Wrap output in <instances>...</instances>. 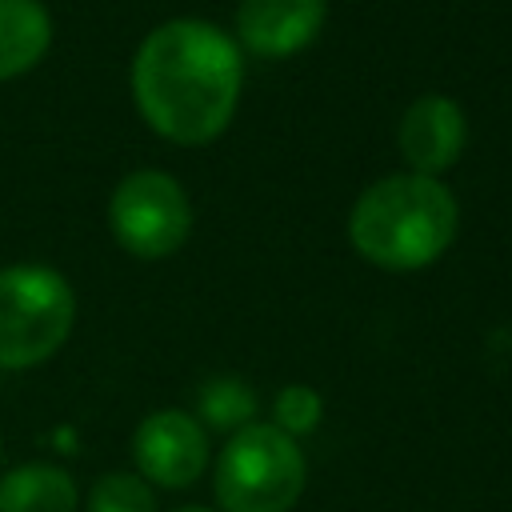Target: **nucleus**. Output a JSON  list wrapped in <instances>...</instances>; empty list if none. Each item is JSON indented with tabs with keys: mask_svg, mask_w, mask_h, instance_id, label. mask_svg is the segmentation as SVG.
<instances>
[{
	"mask_svg": "<svg viewBox=\"0 0 512 512\" xmlns=\"http://www.w3.org/2000/svg\"><path fill=\"white\" fill-rule=\"evenodd\" d=\"M328 16V0H240L236 36L248 52L264 60H284L304 52Z\"/></svg>",
	"mask_w": 512,
	"mask_h": 512,
	"instance_id": "8",
	"label": "nucleus"
},
{
	"mask_svg": "<svg viewBox=\"0 0 512 512\" xmlns=\"http://www.w3.org/2000/svg\"><path fill=\"white\" fill-rule=\"evenodd\" d=\"M80 492L56 464L28 460L0 476V512H76Z\"/></svg>",
	"mask_w": 512,
	"mask_h": 512,
	"instance_id": "9",
	"label": "nucleus"
},
{
	"mask_svg": "<svg viewBox=\"0 0 512 512\" xmlns=\"http://www.w3.org/2000/svg\"><path fill=\"white\" fill-rule=\"evenodd\" d=\"M272 416H276V428L280 432L308 436V432H316V424L324 416V400L308 384H284L276 392V400H272Z\"/></svg>",
	"mask_w": 512,
	"mask_h": 512,
	"instance_id": "13",
	"label": "nucleus"
},
{
	"mask_svg": "<svg viewBox=\"0 0 512 512\" xmlns=\"http://www.w3.org/2000/svg\"><path fill=\"white\" fill-rule=\"evenodd\" d=\"M308 468L296 436L276 424H244L216 456L212 488L224 512H288L304 492Z\"/></svg>",
	"mask_w": 512,
	"mask_h": 512,
	"instance_id": "3",
	"label": "nucleus"
},
{
	"mask_svg": "<svg viewBox=\"0 0 512 512\" xmlns=\"http://www.w3.org/2000/svg\"><path fill=\"white\" fill-rule=\"evenodd\" d=\"M76 324V292L48 264L0 268V368L48 360Z\"/></svg>",
	"mask_w": 512,
	"mask_h": 512,
	"instance_id": "4",
	"label": "nucleus"
},
{
	"mask_svg": "<svg viewBox=\"0 0 512 512\" xmlns=\"http://www.w3.org/2000/svg\"><path fill=\"white\" fill-rule=\"evenodd\" d=\"M200 412L208 416V424L216 428H244L252 424L248 416L256 412V396L248 384H236V380H216L204 388L200 396Z\"/></svg>",
	"mask_w": 512,
	"mask_h": 512,
	"instance_id": "12",
	"label": "nucleus"
},
{
	"mask_svg": "<svg viewBox=\"0 0 512 512\" xmlns=\"http://www.w3.org/2000/svg\"><path fill=\"white\" fill-rule=\"evenodd\" d=\"M132 460L144 480L160 488H188L208 468V432L180 408H160L136 424Z\"/></svg>",
	"mask_w": 512,
	"mask_h": 512,
	"instance_id": "6",
	"label": "nucleus"
},
{
	"mask_svg": "<svg viewBox=\"0 0 512 512\" xmlns=\"http://www.w3.org/2000/svg\"><path fill=\"white\" fill-rule=\"evenodd\" d=\"M460 208L444 180L420 172L380 176L360 192L348 216L352 248L384 272H416L448 252Z\"/></svg>",
	"mask_w": 512,
	"mask_h": 512,
	"instance_id": "2",
	"label": "nucleus"
},
{
	"mask_svg": "<svg viewBox=\"0 0 512 512\" xmlns=\"http://www.w3.org/2000/svg\"><path fill=\"white\" fill-rule=\"evenodd\" d=\"M240 48L216 24L168 20L152 28L132 60L140 116L176 144L216 140L240 104Z\"/></svg>",
	"mask_w": 512,
	"mask_h": 512,
	"instance_id": "1",
	"label": "nucleus"
},
{
	"mask_svg": "<svg viewBox=\"0 0 512 512\" xmlns=\"http://www.w3.org/2000/svg\"><path fill=\"white\" fill-rule=\"evenodd\" d=\"M468 144V120L464 108L452 96H420L404 108L396 124V148L408 164V172L420 176H440L460 160Z\"/></svg>",
	"mask_w": 512,
	"mask_h": 512,
	"instance_id": "7",
	"label": "nucleus"
},
{
	"mask_svg": "<svg viewBox=\"0 0 512 512\" xmlns=\"http://www.w3.org/2000/svg\"><path fill=\"white\" fill-rule=\"evenodd\" d=\"M52 20L40 0H0V80H12L44 60Z\"/></svg>",
	"mask_w": 512,
	"mask_h": 512,
	"instance_id": "10",
	"label": "nucleus"
},
{
	"mask_svg": "<svg viewBox=\"0 0 512 512\" xmlns=\"http://www.w3.org/2000/svg\"><path fill=\"white\" fill-rule=\"evenodd\" d=\"M108 224L124 252L140 260L172 256L192 232V204L164 168H136L120 176L108 200Z\"/></svg>",
	"mask_w": 512,
	"mask_h": 512,
	"instance_id": "5",
	"label": "nucleus"
},
{
	"mask_svg": "<svg viewBox=\"0 0 512 512\" xmlns=\"http://www.w3.org/2000/svg\"><path fill=\"white\" fill-rule=\"evenodd\" d=\"M176 512H212V508H200V504H188V508H176Z\"/></svg>",
	"mask_w": 512,
	"mask_h": 512,
	"instance_id": "14",
	"label": "nucleus"
},
{
	"mask_svg": "<svg viewBox=\"0 0 512 512\" xmlns=\"http://www.w3.org/2000/svg\"><path fill=\"white\" fill-rule=\"evenodd\" d=\"M88 512H156V496L140 472H108L92 484Z\"/></svg>",
	"mask_w": 512,
	"mask_h": 512,
	"instance_id": "11",
	"label": "nucleus"
}]
</instances>
